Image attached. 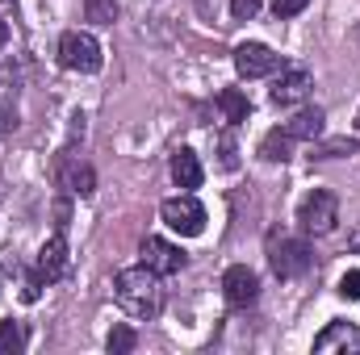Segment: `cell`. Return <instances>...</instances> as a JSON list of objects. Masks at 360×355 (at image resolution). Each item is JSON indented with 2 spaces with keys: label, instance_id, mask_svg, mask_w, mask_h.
<instances>
[{
  "label": "cell",
  "instance_id": "1",
  "mask_svg": "<svg viewBox=\"0 0 360 355\" xmlns=\"http://www.w3.org/2000/svg\"><path fill=\"white\" fill-rule=\"evenodd\" d=\"M113 297H117V305H122L130 318H139V322H147V318H155V314L164 309L160 276H155L147 264L122 267V272L113 276Z\"/></svg>",
  "mask_w": 360,
  "mask_h": 355
},
{
  "label": "cell",
  "instance_id": "2",
  "mask_svg": "<svg viewBox=\"0 0 360 355\" xmlns=\"http://www.w3.org/2000/svg\"><path fill=\"white\" fill-rule=\"evenodd\" d=\"M59 63L68 72H80V76L101 72V42L92 34H84V29H68L59 38Z\"/></svg>",
  "mask_w": 360,
  "mask_h": 355
},
{
  "label": "cell",
  "instance_id": "3",
  "mask_svg": "<svg viewBox=\"0 0 360 355\" xmlns=\"http://www.w3.org/2000/svg\"><path fill=\"white\" fill-rule=\"evenodd\" d=\"M297 222H302L306 234H331L335 222H340V201H335V192L314 188V192L297 205Z\"/></svg>",
  "mask_w": 360,
  "mask_h": 355
},
{
  "label": "cell",
  "instance_id": "4",
  "mask_svg": "<svg viewBox=\"0 0 360 355\" xmlns=\"http://www.w3.org/2000/svg\"><path fill=\"white\" fill-rule=\"evenodd\" d=\"M160 217L168 222V230H176L184 239H197V234L205 230V205H201L197 196H188V192L168 196V201L160 205Z\"/></svg>",
  "mask_w": 360,
  "mask_h": 355
},
{
  "label": "cell",
  "instance_id": "5",
  "mask_svg": "<svg viewBox=\"0 0 360 355\" xmlns=\"http://www.w3.org/2000/svg\"><path fill=\"white\" fill-rule=\"evenodd\" d=\"M269 264L272 272L281 276V280H293V276H302V272H310V247L302 243V239H289V234H281V239H272L269 243Z\"/></svg>",
  "mask_w": 360,
  "mask_h": 355
},
{
  "label": "cell",
  "instance_id": "6",
  "mask_svg": "<svg viewBox=\"0 0 360 355\" xmlns=\"http://www.w3.org/2000/svg\"><path fill=\"white\" fill-rule=\"evenodd\" d=\"M235 72L243 80H264L276 72V55L264 42H243V46H235Z\"/></svg>",
  "mask_w": 360,
  "mask_h": 355
},
{
  "label": "cell",
  "instance_id": "7",
  "mask_svg": "<svg viewBox=\"0 0 360 355\" xmlns=\"http://www.w3.org/2000/svg\"><path fill=\"white\" fill-rule=\"evenodd\" d=\"M222 293H226V301L235 309H248L260 297V280H256V272L248 264H235V267H226V276H222Z\"/></svg>",
  "mask_w": 360,
  "mask_h": 355
},
{
  "label": "cell",
  "instance_id": "8",
  "mask_svg": "<svg viewBox=\"0 0 360 355\" xmlns=\"http://www.w3.org/2000/svg\"><path fill=\"white\" fill-rule=\"evenodd\" d=\"M68 239L63 234H55V239H46L42 243V251H38V276H42V284H55V280H63L68 276Z\"/></svg>",
  "mask_w": 360,
  "mask_h": 355
},
{
  "label": "cell",
  "instance_id": "9",
  "mask_svg": "<svg viewBox=\"0 0 360 355\" xmlns=\"http://www.w3.org/2000/svg\"><path fill=\"white\" fill-rule=\"evenodd\" d=\"M314 351L319 355H331V351L360 355V326H352V322H331V326L314 339Z\"/></svg>",
  "mask_w": 360,
  "mask_h": 355
},
{
  "label": "cell",
  "instance_id": "10",
  "mask_svg": "<svg viewBox=\"0 0 360 355\" xmlns=\"http://www.w3.org/2000/svg\"><path fill=\"white\" fill-rule=\"evenodd\" d=\"M143 264L151 267L155 276H176L180 267H184V251L172 247L168 239H147L143 243Z\"/></svg>",
  "mask_w": 360,
  "mask_h": 355
},
{
  "label": "cell",
  "instance_id": "11",
  "mask_svg": "<svg viewBox=\"0 0 360 355\" xmlns=\"http://www.w3.org/2000/svg\"><path fill=\"white\" fill-rule=\"evenodd\" d=\"M310 88H314L310 72H306V67H289V72H281V76H276V84H272V105L289 109V105L306 100V92H310Z\"/></svg>",
  "mask_w": 360,
  "mask_h": 355
},
{
  "label": "cell",
  "instance_id": "12",
  "mask_svg": "<svg viewBox=\"0 0 360 355\" xmlns=\"http://www.w3.org/2000/svg\"><path fill=\"white\" fill-rule=\"evenodd\" d=\"M281 130H285L289 142H314V138L323 134V109H302V113L289 117Z\"/></svg>",
  "mask_w": 360,
  "mask_h": 355
},
{
  "label": "cell",
  "instance_id": "13",
  "mask_svg": "<svg viewBox=\"0 0 360 355\" xmlns=\"http://www.w3.org/2000/svg\"><path fill=\"white\" fill-rule=\"evenodd\" d=\"M201 159L188 151V147H180L176 155H172V180H176V188H197L201 184Z\"/></svg>",
  "mask_w": 360,
  "mask_h": 355
},
{
  "label": "cell",
  "instance_id": "14",
  "mask_svg": "<svg viewBox=\"0 0 360 355\" xmlns=\"http://www.w3.org/2000/svg\"><path fill=\"white\" fill-rule=\"evenodd\" d=\"M218 109H222V117L231 121V126H239V121H248V96L235 88L218 92Z\"/></svg>",
  "mask_w": 360,
  "mask_h": 355
},
{
  "label": "cell",
  "instance_id": "15",
  "mask_svg": "<svg viewBox=\"0 0 360 355\" xmlns=\"http://www.w3.org/2000/svg\"><path fill=\"white\" fill-rule=\"evenodd\" d=\"M360 142L356 138H331V142H310V159H335V155H352Z\"/></svg>",
  "mask_w": 360,
  "mask_h": 355
},
{
  "label": "cell",
  "instance_id": "16",
  "mask_svg": "<svg viewBox=\"0 0 360 355\" xmlns=\"http://www.w3.org/2000/svg\"><path fill=\"white\" fill-rule=\"evenodd\" d=\"M25 347V335H21V326L17 322H0V355H13Z\"/></svg>",
  "mask_w": 360,
  "mask_h": 355
},
{
  "label": "cell",
  "instance_id": "17",
  "mask_svg": "<svg viewBox=\"0 0 360 355\" xmlns=\"http://www.w3.org/2000/svg\"><path fill=\"white\" fill-rule=\"evenodd\" d=\"M84 4H89V21L113 25V17H117V4H113V0H84Z\"/></svg>",
  "mask_w": 360,
  "mask_h": 355
},
{
  "label": "cell",
  "instance_id": "18",
  "mask_svg": "<svg viewBox=\"0 0 360 355\" xmlns=\"http://www.w3.org/2000/svg\"><path fill=\"white\" fill-rule=\"evenodd\" d=\"M109 351L113 355L134 351V330H130V326H113V335H109Z\"/></svg>",
  "mask_w": 360,
  "mask_h": 355
},
{
  "label": "cell",
  "instance_id": "19",
  "mask_svg": "<svg viewBox=\"0 0 360 355\" xmlns=\"http://www.w3.org/2000/svg\"><path fill=\"white\" fill-rule=\"evenodd\" d=\"M68 188L80 192V196H89L92 192V172L89 168H72V172H68Z\"/></svg>",
  "mask_w": 360,
  "mask_h": 355
},
{
  "label": "cell",
  "instance_id": "20",
  "mask_svg": "<svg viewBox=\"0 0 360 355\" xmlns=\"http://www.w3.org/2000/svg\"><path fill=\"white\" fill-rule=\"evenodd\" d=\"M231 13H235V21H252L260 13V0H231Z\"/></svg>",
  "mask_w": 360,
  "mask_h": 355
},
{
  "label": "cell",
  "instance_id": "21",
  "mask_svg": "<svg viewBox=\"0 0 360 355\" xmlns=\"http://www.w3.org/2000/svg\"><path fill=\"white\" fill-rule=\"evenodd\" d=\"M340 297H344V301H360V272H348V276L340 280Z\"/></svg>",
  "mask_w": 360,
  "mask_h": 355
},
{
  "label": "cell",
  "instance_id": "22",
  "mask_svg": "<svg viewBox=\"0 0 360 355\" xmlns=\"http://www.w3.org/2000/svg\"><path fill=\"white\" fill-rule=\"evenodd\" d=\"M306 4H310V0H272V13H276V17H297Z\"/></svg>",
  "mask_w": 360,
  "mask_h": 355
},
{
  "label": "cell",
  "instance_id": "23",
  "mask_svg": "<svg viewBox=\"0 0 360 355\" xmlns=\"http://www.w3.org/2000/svg\"><path fill=\"white\" fill-rule=\"evenodd\" d=\"M348 247H352V251H360V222L352 226V234H348Z\"/></svg>",
  "mask_w": 360,
  "mask_h": 355
},
{
  "label": "cell",
  "instance_id": "24",
  "mask_svg": "<svg viewBox=\"0 0 360 355\" xmlns=\"http://www.w3.org/2000/svg\"><path fill=\"white\" fill-rule=\"evenodd\" d=\"M4 42H8V25L0 21V46H4Z\"/></svg>",
  "mask_w": 360,
  "mask_h": 355
}]
</instances>
